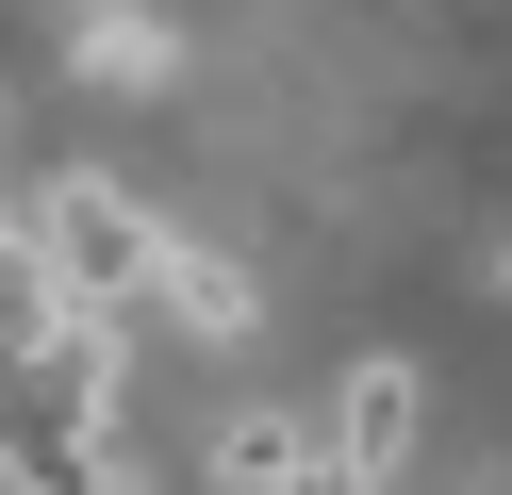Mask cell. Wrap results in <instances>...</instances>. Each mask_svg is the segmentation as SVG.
<instances>
[{
    "instance_id": "6da1fadb",
    "label": "cell",
    "mask_w": 512,
    "mask_h": 495,
    "mask_svg": "<svg viewBox=\"0 0 512 495\" xmlns=\"http://www.w3.org/2000/svg\"><path fill=\"white\" fill-rule=\"evenodd\" d=\"M149 281H166V215H149L116 165L34 182V297H67V314H133Z\"/></svg>"
},
{
    "instance_id": "7a4b0ae2",
    "label": "cell",
    "mask_w": 512,
    "mask_h": 495,
    "mask_svg": "<svg viewBox=\"0 0 512 495\" xmlns=\"http://www.w3.org/2000/svg\"><path fill=\"white\" fill-rule=\"evenodd\" d=\"M314 446H331L347 479H397V462L430 446V380H413L397 347H364V363L331 380V429H314Z\"/></svg>"
},
{
    "instance_id": "3957f363",
    "label": "cell",
    "mask_w": 512,
    "mask_h": 495,
    "mask_svg": "<svg viewBox=\"0 0 512 495\" xmlns=\"http://www.w3.org/2000/svg\"><path fill=\"white\" fill-rule=\"evenodd\" d=\"M149 297L182 314V347H248V314H265L248 264H232V248H182V231H166V281H149Z\"/></svg>"
},
{
    "instance_id": "277c9868",
    "label": "cell",
    "mask_w": 512,
    "mask_h": 495,
    "mask_svg": "<svg viewBox=\"0 0 512 495\" xmlns=\"http://www.w3.org/2000/svg\"><path fill=\"white\" fill-rule=\"evenodd\" d=\"M298 446H314L298 413H232V429H215V462H199V479H215V495H281V479H298Z\"/></svg>"
},
{
    "instance_id": "5b68a950",
    "label": "cell",
    "mask_w": 512,
    "mask_h": 495,
    "mask_svg": "<svg viewBox=\"0 0 512 495\" xmlns=\"http://www.w3.org/2000/svg\"><path fill=\"white\" fill-rule=\"evenodd\" d=\"M83 83H166V33H149L133 0H100V17H83Z\"/></svg>"
},
{
    "instance_id": "8992f818",
    "label": "cell",
    "mask_w": 512,
    "mask_h": 495,
    "mask_svg": "<svg viewBox=\"0 0 512 495\" xmlns=\"http://www.w3.org/2000/svg\"><path fill=\"white\" fill-rule=\"evenodd\" d=\"M281 495H380V479H347L331 446H298V479H281Z\"/></svg>"
},
{
    "instance_id": "52a82bcc",
    "label": "cell",
    "mask_w": 512,
    "mask_h": 495,
    "mask_svg": "<svg viewBox=\"0 0 512 495\" xmlns=\"http://www.w3.org/2000/svg\"><path fill=\"white\" fill-rule=\"evenodd\" d=\"M479 495H512V479H479Z\"/></svg>"
}]
</instances>
